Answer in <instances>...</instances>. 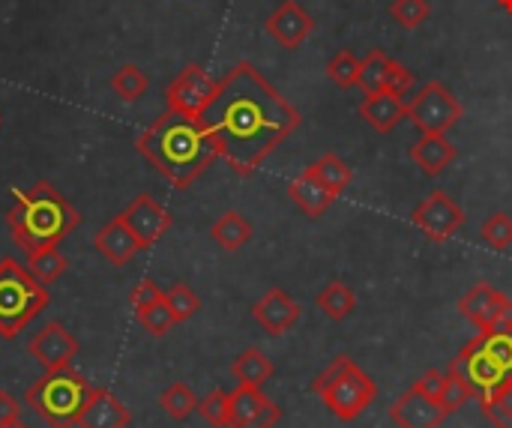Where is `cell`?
I'll return each instance as SVG.
<instances>
[{"mask_svg":"<svg viewBox=\"0 0 512 428\" xmlns=\"http://www.w3.org/2000/svg\"><path fill=\"white\" fill-rule=\"evenodd\" d=\"M201 120L234 174L249 177L300 126L303 114L243 60L216 81V93Z\"/></svg>","mask_w":512,"mask_h":428,"instance_id":"obj_1","label":"cell"},{"mask_svg":"<svg viewBox=\"0 0 512 428\" xmlns=\"http://www.w3.org/2000/svg\"><path fill=\"white\" fill-rule=\"evenodd\" d=\"M135 147L177 189L192 186L219 159V147L204 120L174 108H165L138 135Z\"/></svg>","mask_w":512,"mask_h":428,"instance_id":"obj_2","label":"cell"},{"mask_svg":"<svg viewBox=\"0 0 512 428\" xmlns=\"http://www.w3.org/2000/svg\"><path fill=\"white\" fill-rule=\"evenodd\" d=\"M12 243L30 255L48 246H60L78 225L81 213L45 180L30 189H15V204L6 213Z\"/></svg>","mask_w":512,"mask_h":428,"instance_id":"obj_3","label":"cell"},{"mask_svg":"<svg viewBox=\"0 0 512 428\" xmlns=\"http://www.w3.org/2000/svg\"><path fill=\"white\" fill-rule=\"evenodd\" d=\"M450 375L465 381L480 405L495 399L512 381V330L471 339L450 363Z\"/></svg>","mask_w":512,"mask_h":428,"instance_id":"obj_4","label":"cell"},{"mask_svg":"<svg viewBox=\"0 0 512 428\" xmlns=\"http://www.w3.org/2000/svg\"><path fill=\"white\" fill-rule=\"evenodd\" d=\"M93 387L81 372L60 369V372H45L30 390H27V405L36 411V417L51 428H75L81 420V411L90 399Z\"/></svg>","mask_w":512,"mask_h":428,"instance_id":"obj_5","label":"cell"},{"mask_svg":"<svg viewBox=\"0 0 512 428\" xmlns=\"http://www.w3.org/2000/svg\"><path fill=\"white\" fill-rule=\"evenodd\" d=\"M315 396L345 423L357 420L375 399H378V384L345 354L336 357L312 384Z\"/></svg>","mask_w":512,"mask_h":428,"instance_id":"obj_6","label":"cell"},{"mask_svg":"<svg viewBox=\"0 0 512 428\" xmlns=\"http://www.w3.org/2000/svg\"><path fill=\"white\" fill-rule=\"evenodd\" d=\"M51 303L45 285H39L27 267L15 258L0 261V336L15 339L45 306Z\"/></svg>","mask_w":512,"mask_h":428,"instance_id":"obj_7","label":"cell"},{"mask_svg":"<svg viewBox=\"0 0 512 428\" xmlns=\"http://www.w3.org/2000/svg\"><path fill=\"white\" fill-rule=\"evenodd\" d=\"M462 114V102L441 81L423 84V90L408 105V120L414 123V129H420V135H447L462 120Z\"/></svg>","mask_w":512,"mask_h":428,"instance_id":"obj_8","label":"cell"},{"mask_svg":"<svg viewBox=\"0 0 512 428\" xmlns=\"http://www.w3.org/2000/svg\"><path fill=\"white\" fill-rule=\"evenodd\" d=\"M459 312L480 333H507L512 330V300L492 285H477L459 300Z\"/></svg>","mask_w":512,"mask_h":428,"instance_id":"obj_9","label":"cell"},{"mask_svg":"<svg viewBox=\"0 0 512 428\" xmlns=\"http://www.w3.org/2000/svg\"><path fill=\"white\" fill-rule=\"evenodd\" d=\"M213 93H216V81H213L198 63L183 66V69L171 78V84H168V90H165L168 108L183 111V114H189V117H201L204 108L210 105Z\"/></svg>","mask_w":512,"mask_h":428,"instance_id":"obj_10","label":"cell"},{"mask_svg":"<svg viewBox=\"0 0 512 428\" xmlns=\"http://www.w3.org/2000/svg\"><path fill=\"white\" fill-rule=\"evenodd\" d=\"M411 222H414L420 231H426L435 243H444V240H450V237L465 225V210H462L447 192L435 189V192L414 210Z\"/></svg>","mask_w":512,"mask_h":428,"instance_id":"obj_11","label":"cell"},{"mask_svg":"<svg viewBox=\"0 0 512 428\" xmlns=\"http://www.w3.org/2000/svg\"><path fill=\"white\" fill-rule=\"evenodd\" d=\"M27 351L42 366V372H60L69 369L78 357V339L60 321H51L30 339Z\"/></svg>","mask_w":512,"mask_h":428,"instance_id":"obj_12","label":"cell"},{"mask_svg":"<svg viewBox=\"0 0 512 428\" xmlns=\"http://www.w3.org/2000/svg\"><path fill=\"white\" fill-rule=\"evenodd\" d=\"M120 219L129 225V231L135 234L141 249H150L156 240L165 237V231L171 228V213L153 198V195H138L129 201V207L120 213Z\"/></svg>","mask_w":512,"mask_h":428,"instance_id":"obj_13","label":"cell"},{"mask_svg":"<svg viewBox=\"0 0 512 428\" xmlns=\"http://www.w3.org/2000/svg\"><path fill=\"white\" fill-rule=\"evenodd\" d=\"M282 420V408L270 402L261 387H237L231 393V426L228 428H273Z\"/></svg>","mask_w":512,"mask_h":428,"instance_id":"obj_14","label":"cell"},{"mask_svg":"<svg viewBox=\"0 0 512 428\" xmlns=\"http://www.w3.org/2000/svg\"><path fill=\"white\" fill-rule=\"evenodd\" d=\"M312 30H315V21L297 0H282L267 18V33L282 48H300L312 36Z\"/></svg>","mask_w":512,"mask_h":428,"instance_id":"obj_15","label":"cell"},{"mask_svg":"<svg viewBox=\"0 0 512 428\" xmlns=\"http://www.w3.org/2000/svg\"><path fill=\"white\" fill-rule=\"evenodd\" d=\"M390 420L399 428H441V423L447 420V411L429 399L420 390H408L393 408H390Z\"/></svg>","mask_w":512,"mask_h":428,"instance_id":"obj_16","label":"cell"},{"mask_svg":"<svg viewBox=\"0 0 512 428\" xmlns=\"http://www.w3.org/2000/svg\"><path fill=\"white\" fill-rule=\"evenodd\" d=\"M300 312H303V309H300L282 288H270V291L252 306L255 321H258L261 330L270 333V336L288 333V330L300 321Z\"/></svg>","mask_w":512,"mask_h":428,"instance_id":"obj_17","label":"cell"},{"mask_svg":"<svg viewBox=\"0 0 512 428\" xmlns=\"http://www.w3.org/2000/svg\"><path fill=\"white\" fill-rule=\"evenodd\" d=\"M132 423V414L129 408L105 387H93L84 411H81V420L78 428H126Z\"/></svg>","mask_w":512,"mask_h":428,"instance_id":"obj_18","label":"cell"},{"mask_svg":"<svg viewBox=\"0 0 512 428\" xmlns=\"http://www.w3.org/2000/svg\"><path fill=\"white\" fill-rule=\"evenodd\" d=\"M93 243H96L99 255H102L108 264H114V267L129 264V261L135 258V252L141 249L138 240H135V234L129 231V225H126L120 216H114L111 222H105V225L99 228V234H96Z\"/></svg>","mask_w":512,"mask_h":428,"instance_id":"obj_19","label":"cell"},{"mask_svg":"<svg viewBox=\"0 0 512 428\" xmlns=\"http://www.w3.org/2000/svg\"><path fill=\"white\" fill-rule=\"evenodd\" d=\"M360 117H363L375 132L387 135V132H393V129L399 126V120L408 117V105H405L402 96L381 90V93H369V96L360 102Z\"/></svg>","mask_w":512,"mask_h":428,"instance_id":"obj_20","label":"cell"},{"mask_svg":"<svg viewBox=\"0 0 512 428\" xmlns=\"http://www.w3.org/2000/svg\"><path fill=\"white\" fill-rule=\"evenodd\" d=\"M411 159L417 162V168L435 177L456 162V144H450L447 135H420V141L411 147Z\"/></svg>","mask_w":512,"mask_h":428,"instance_id":"obj_21","label":"cell"},{"mask_svg":"<svg viewBox=\"0 0 512 428\" xmlns=\"http://www.w3.org/2000/svg\"><path fill=\"white\" fill-rule=\"evenodd\" d=\"M288 195H291V201L309 216V219H318V216H324L327 213V207L336 201L324 186H321V180L306 168L291 186H288Z\"/></svg>","mask_w":512,"mask_h":428,"instance_id":"obj_22","label":"cell"},{"mask_svg":"<svg viewBox=\"0 0 512 428\" xmlns=\"http://www.w3.org/2000/svg\"><path fill=\"white\" fill-rule=\"evenodd\" d=\"M231 375L237 378L240 387H261L273 378V360L264 351L249 348L231 363Z\"/></svg>","mask_w":512,"mask_h":428,"instance_id":"obj_23","label":"cell"},{"mask_svg":"<svg viewBox=\"0 0 512 428\" xmlns=\"http://www.w3.org/2000/svg\"><path fill=\"white\" fill-rule=\"evenodd\" d=\"M210 237H213L225 252H237V249H243V246L252 240V225H249L246 216H240L237 210H228V213H222V216L213 222Z\"/></svg>","mask_w":512,"mask_h":428,"instance_id":"obj_24","label":"cell"},{"mask_svg":"<svg viewBox=\"0 0 512 428\" xmlns=\"http://www.w3.org/2000/svg\"><path fill=\"white\" fill-rule=\"evenodd\" d=\"M315 306H318L330 321H345L348 315H354L357 297H354V291H351L345 282L333 279V282H327V285L321 288V294L315 297Z\"/></svg>","mask_w":512,"mask_h":428,"instance_id":"obj_25","label":"cell"},{"mask_svg":"<svg viewBox=\"0 0 512 428\" xmlns=\"http://www.w3.org/2000/svg\"><path fill=\"white\" fill-rule=\"evenodd\" d=\"M309 171L321 180V186L333 195V198H339L348 186H351V180H354V171H351V165L345 162V159H339L336 153H327V156H321L315 165H309Z\"/></svg>","mask_w":512,"mask_h":428,"instance_id":"obj_26","label":"cell"},{"mask_svg":"<svg viewBox=\"0 0 512 428\" xmlns=\"http://www.w3.org/2000/svg\"><path fill=\"white\" fill-rule=\"evenodd\" d=\"M27 273L39 282V285H54L63 273H66V258L60 252V246H48V249H39V252H30L27 255Z\"/></svg>","mask_w":512,"mask_h":428,"instance_id":"obj_27","label":"cell"},{"mask_svg":"<svg viewBox=\"0 0 512 428\" xmlns=\"http://www.w3.org/2000/svg\"><path fill=\"white\" fill-rule=\"evenodd\" d=\"M111 90L123 99V102H138L147 90H150V78L141 66L135 63H123L114 75H111Z\"/></svg>","mask_w":512,"mask_h":428,"instance_id":"obj_28","label":"cell"},{"mask_svg":"<svg viewBox=\"0 0 512 428\" xmlns=\"http://www.w3.org/2000/svg\"><path fill=\"white\" fill-rule=\"evenodd\" d=\"M387 66H390V57L381 51V48H372L366 57H363V63H360V87H363V93L369 96V93H381L384 90V81H387Z\"/></svg>","mask_w":512,"mask_h":428,"instance_id":"obj_29","label":"cell"},{"mask_svg":"<svg viewBox=\"0 0 512 428\" xmlns=\"http://www.w3.org/2000/svg\"><path fill=\"white\" fill-rule=\"evenodd\" d=\"M159 405H162V411L171 417V420H189L195 411H198V399H195V393L186 387V384H171L162 396H159Z\"/></svg>","mask_w":512,"mask_h":428,"instance_id":"obj_30","label":"cell"},{"mask_svg":"<svg viewBox=\"0 0 512 428\" xmlns=\"http://www.w3.org/2000/svg\"><path fill=\"white\" fill-rule=\"evenodd\" d=\"M480 237L489 249L495 252H507L512 246V216L507 213H492L483 228H480Z\"/></svg>","mask_w":512,"mask_h":428,"instance_id":"obj_31","label":"cell"},{"mask_svg":"<svg viewBox=\"0 0 512 428\" xmlns=\"http://www.w3.org/2000/svg\"><path fill=\"white\" fill-rule=\"evenodd\" d=\"M198 414L213 428H228L231 426V393L213 390L210 396L198 402Z\"/></svg>","mask_w":512,"mask_h":428,"instance_id":"obj_32","label":"cell"},{"mask_svg":"<svg viewBox=\"0 0 512 428\" xmlns=\"http://www.w3.org/2000/svg\"><path fill=\"white\" fill-rule=\"evenodd\" d=\"M165 306L171 309L174 321L183 324V321H189V318L201 309V300H198V294H195L189 285L180 282V285H174V288L165 291Z\"/></svg>","mask_w":512,"mask_h":428,"instance_id":"obj_33","label":"cell"},{"mask_svg":"<svg viewBox=\"0 0 512 428\" xmlns=\"http://www.w3.org/2000/svg\"><path fill=\"white\" fill-rule=\"evenodd\" d=\"M360 57L354 51H339L330 63H327V75L339 84V87H354L360 81Z\"/></svg>","mask_w":512,"mask_h":428,"instance_id":"obj_34","label":"cell"},{"mask_svg":"<svg viewBox=\"0 0 512 428\" xmlns=\"http://www.w3.org/2000/svg\"><path fill=\"white\" fill-rule=\"evenodd\" d=\"M135 318H138V324L150 333V336H165L177 321H174V315H171V309L165 306V297L162 300H156L153 306H147V309H141V312H135Z\"/></svg>","mask_w":512,"mask_h":428,"instance_id":"obj_35","label":"cell"},{"mask_svg":"<svg viewBox=\"0 0 512 428\" xmlns=\"http://www.w3.org/2000/svg\"><path fill=\"white\" fill-rule=\"evenodd\" d=\"M390 15L405 30H414V27H420L432 15V6H429V0H393L390 3Z\"/></svg>","mask_w":512,"mask_h":428,"instance_id":"obj_36","label":"cell"},{"mask_svg":"<svg viewBox=\"0 0 512 428\" xmlns=\"http://www.w3.org/2000/svg\"><path fill=\"white\" fill-rule=\"evenodd\" d=\"M471 399H474L471 387H468L465 381H459V378H453V375L447 372V384H444L441 399H438V405L447 411V417H450V414H456V411H462Z\"/></svg>","mask_w":512,"mask_h":428,"instance_id":"obj_37","label":"cell"},{"mask_svg":"<svg viewBox=\"0 0 512 428\" xmlns=\"http://www.w3.org/2000/svg\"><path fill=\"white\" fill-rule=\"evenodd\" d=\"M483 414L495 423L498 428H512V381L495 396L483 405Z\"/></svg>","mask_w":512,"mask_h":428,"instance_id":"obj_38","label":"cell"},{"mask_svg":"<svg viewBox=\"0 0 512 428\" xmlns=\"http://www.w3.org/2000/svg\"><path fill=\"white\" fill-rule=\"evenodd\" d=\"M411 84H414V72H411L405 63H399V60H390V66H387V81H384V90H387V93H396V96H402V93H408V90H411Z\"/></svg>","mask_w":512,"mask_h":428,"instance_id":"obj_39","label":"cell"},{"mask_svg":"<svg viewBox=\"0 0 512 428\" xmlns=\"http://www.w3.org/2000/svg\"><path fill=\"white\" fill-rule=\"evenodd\" d=\"M162 297H165V291H162L153 279H141V282L132 288V294H129V306H132L135 312H141V309L153 306V303L162 300Z\"/></svg>","mask_w":512,"mask_h":428,"instance_id":"obj_40","label":"cell"},{"mask_svg":"<svg viewBox=\"0 0 512 428\" xmlns=\"http://www.w3.org/2000/svg\"><path fill=\"white\" fill-rule=\"evenodd\" d=\"M444 384H447V375H441L438 369H429L417 384H414V390H420V393H426L429 399H441V390H444Z\"/></svg>","mask_w":512,"mask_h":428,"instance_id":"obj_41","label":"cell"},{"mask_svg":"<svg viewBox=\"0 0 512 428\" xmlns=\"http://www.w3.org/2000/svg\"><path fill=\"white\" fill-rule=\"evenodd\" d=\"M15 417H21V405L6 390H0V426L9 423V420H15Z\"/></svg>","mask_w":512,"mask_h":428,"instance_id":"obj_42","label":"cell"},{"mask_svg":"<svg viewBox=\"0 0 512 428\" xmlns=\"http://www.w3.org/2000/svg\"><path fill=\"white\" fill-rule=\"evenodd\" d=\"M0 428H30V426H27V423H24L21 417H15V420H9V423H3V426H0Z\"/></svg>","mask_w":512,"mask_h":428,"instance_id":"obj_43","label":"cell"},{"mask_svg":"<svg viewBox=\"0 0 512 428\" xmlns=\"http://www.w3.org/2000/svg\"><path fill=\"white\" fill-rule=\"evenodd\" d=\"M498 6H501L504 12H510L512 15V0H498Z\"/></svg>","mask_w":512,"mask_h":428,"instance_id":"obj_44","label":"cell"},{"mask_svg":"<svg viewBox=\"0 0 512 428\" xmlns=\"http://www.w3.org/2000/svg\"><path fill=\"white\" fill-rule=\"evenodd\" d=\"M0 126H3V117H0Z\"/></svg>","mask_w":512,"mask_h":428,"instance_id":"obj_45","label":"cell"}]
</instances>
